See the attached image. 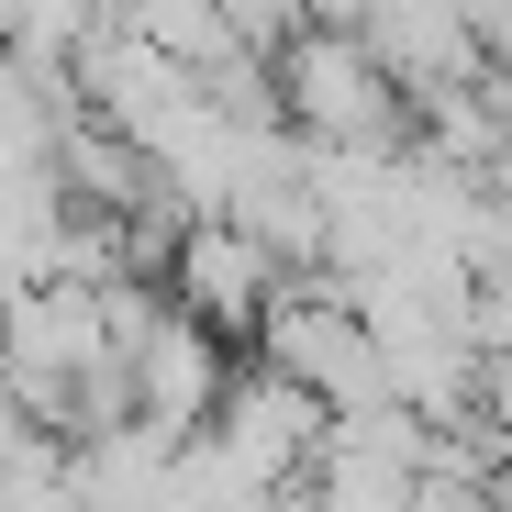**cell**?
Masks as SVG:
<instances>
[{
	"instance_id": "4",
	"label": "cell",
	"mask_w": 512,
	"mask_h": 512,
	"mask_svg": "<svg viewBox=\"0 0 512 512\" xmlns=\"http://www.w3.org/2000/svg\"><path fill=\"white\" fill-rule=\"evenodd\" d=\"M479 390H490V446H501V457H512V357H501V368H490V379H479Z\"/></svg>"
},
{
	"instance_id": "2",
	"label": "cell",
	"mask_w": 512,
	"mask_h": 512,
	"mask_svg": "<svg viewBox=\"0 0 512 512\" xmlns=\"http://www.w3.org/2000/svg\"><path fill=\"white\" fill-rule=\"evenodd\" d=\"M167 290H179V312H201L212 334H268V312L290 301V290H279V256L256 245L234 212H201V223H190Z\"/></svg>"
},
{
	"instance_id": "3",
	"label": "cell",
	"mask_w": 512,
	"mask_h": 512,
	"mask_svg": "<svg viewBox=\"0 0 512 512\" xmlns=\"http://www.w3.org/2000/svg\"><path fill=\"white\" fill-rule=\"evenodd\" d=\"M223 401H234V379H223L212 323H201V312H156L145 346H134V412H145V435L190 446V435H212Z\"/></svg>"
},
{
	"instance_id": "1",
	"label": "cell",
	"mask_w": 512,
	"mask_h": 512,
	"mask_svg": "<svg viewBox=\"0 0 512 512\" xmlns=\"http://www.w3.org/2000/svg\"><path fill=\"white\" fill-rule=\"evenodd\" d=\"M279 101H290V134H312V145H334V156H390L401 134H412V90L368 56V34H301L290 56H279Z\"/></svg>"
}]
</instances>
